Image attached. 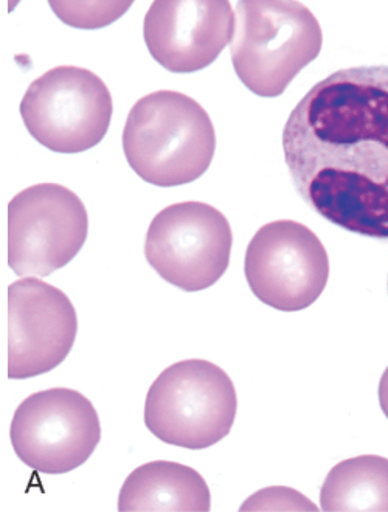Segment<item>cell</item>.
<instances>
[{
    "label": "cell",
    "instance_id": "obj_1",
    "mask_svg": "<svg viewBox=\"0 0 388 512\" xmlns=\"http://www.w3.org/2000/svg\"><path fill=\"white\" fill-rule=\"evenodd\" d=\"M283 151L317 215L388 241V66L337 70L312 87L289 115Z\"/></svg>",
    "mask_w": 388,
    "mask_h": 512
},
{
    "label": "cell",
    "instance_id": "obj_2",
    "mask_svg": "<svg viewBox=\"0 0 388 512\" xmlns=\"http://www.w3.org/2000/svg\"><path fill=\"white\" fill-rule=\"evenodd\" d=\"M123 151L129 167L148 184H191L212 165L215 126L198 101L174 90H157L129 112Z\"/></svg>",
    "mask_w": 388,
    "mask_h": 512
},
{
    "label": "cell",
    "instance_id": "obj_3",
    "mask_svg": "<svg viewBox=\"0 0 388 512\" xmlns=\"http://www.w3.org/2000/svg\"><path fill=\"white\" fill-rule=\"evenodd\" d=\"M323 35L316 16L292 0H243L235 8L233 69L263 98L285 94L298 73L320 55Z\"/></svg>",
    "mask_w": 388,
    "mask_h": 512
},
{
    "label": "cell",
    "instance_id": "obj_4",
    "mask_svg": "<svg viewBox=\"0 0 388 512\" xmlns=\"http://www.w3.org/2000/svg\"><path fill=\"white\" fill-rule=\"evenodd\" d=\"M238 396L229 374L208 360H181L149 387L145 424L163 443L201 450L232 430Z\"/></svg>",
    "mask_w": 388,
    "mask_h": 512
},
{
    "label": "cell",
    "instance_id": "obj_5",
    "mask_svg": "<svg viewBox=\"0 0 388 512\" xmlns=\"http://www.w3.org/2000/svg\"><path fill=\"white\" fill-rule=\"evenodd\" d=\"M114 103L98 75L59 66L36 78L21 101L25 128L36 142L61 154L94 148L111 125Z\"/></svg>",
    "mask_w": 388,
    "mask_h": 512
},
{
    "label": "cell",
    "instance_id": "obj_6",
    "mask_svg": "<svg viewBox=\"0 0 388 512\" xmlns=\"http://www.w3.org/2000/svg\"><path fill=\"white\" fill-rule=\"evenodd\" d=\"M89 215L69 188L38 184L8 204V266L18 277H49L83 249Z\"/></svg>",
    "mask_w": 388,
    "mask_h": 512
},
{
    "label": "cell",
    "instance_id": "obj_7",
    "mask_svg": "<svg viewBox=\"0 0 388 512\" xmlns=\"http://www.w3.org/2000/svg\"><path fill=\"white\" fill-rule=\"evenodd\" d=\"M232 227L212 205L190 201L154 216L145 256L157 274L185 292L212 288L229 269Z\"/></svg>",
    "mask_w": 388,
    "mask_h": 512
},
{
    "label": "cell",
    "instance_id": "obj_8",
    "mask_svg": "<svg viewBox=\"0 0 388 512\" xmlns=\"http://www.w3.org/2000/svg\"><path fill=\"white\" fill-rule=\"evenodd\" d=\"M10 440L28 468L67 474L83 466L100 444V418L94 404L78 391L63 387L39 391L16 409Z\"/></svg>",
    "mask_w": 388,
    "mask_h": 512
},
{
    "label": "cell",
    "instance_id": "obj_9",
    "mask_svg": "<svg viewBox=\"0 0 388 512\" xmlns=\"http://www.w3.org/2000/svg\"><path fill=\"white\" fill-rule=\"evenodd\" d=\"M250 291L277 311L297 312L319 300L330 278V260L316 233L281 219L263 225L246 250Z\"/></svg>",
    "mask_w": 388,
    "mask_h": 512
},
{
    "label": "cell",
    "instance_id": "obj_10",
    "mask_svg": "<svg viewBox=\"0 0 388 512\" xmlns=\"http://www.w3.org/2000/svg\"><path fill=\"white\" fill-rule=\"evenodd\" d=\"M78 315L63 291L35 277L8 286V378L22 381L63 364Z\"/></svg>",
    "mask_w": 388,
    "mask_h": 512
},
{
    "label": "cell",
    "instance_id": "obj_11",
    "mask_svg": "<svg viewBox=\"0 0 388 512\" xmlns=\"http://www.w3.org/2000/svg\"><path fill=\"white\" fill-rule=\"evenodd\" d=\"M235 13L227 0H157L145 16L143 39L154 61L173 73L215 63L232 41Z\"/></svg>",
    "mask_w": 388,
    "mask_h": 512
},
{
    "label": "cell",
    "instance_id": "obj_12",
    "mask_svg": "<svg viewBox=\"0 0 388 512\" xmlns=\"http://www.w3.org/2000/svg\"><path fill=\"white\" fill-rule=\"evenodd\" d=\"M210 489L204 477L176 461H151L132 471L118 495L122 512H208Z\"/></svg>",
    "mask_w": 388,
    "mask_h": 512
},
{
    "label": "cell",
    "instance_id": "obj_13",
    "mask_svg": "<svg viewBox=\"0 0 388 512\" xmlns=\"http://www.w3.org/2000/svg\"><path fill=\"white\" fill-rule=\"evenodd\" d=\"M320 505L325 512H388V460L362 455L340 461L326 475Z\"/></svg>",
    "mask_w": 388,
    "mask_h": 512
},
{
    "label": "cell",
    "instance_id": "obj_14",
    "mask_svg": "<svg viewBox=\"0 0 388 512\" xmlns=\"http://www.w3.org/2000/svg\"><path fill=\"white\" fill-rule=\"evenodd\" d=\"M132 2H50L64 24L75 28H101L112 24L129 10Z\"/></svg>",
    "mask_w": 388,
    "mask_h": 512
},
{
    "label": "cell",
    "instance_id": "obj_15",
    "mask_svg": "<svg viewBox=\"0 0 388 512\" xmlns=\"http://www.w3.org/2000/svg\"><path fill=\"white\" fill-rule=\"evenodd\" d=\"M305 495L285 486H272L257 492L244 502L241 511H317Z\"/></svg>",
    "mask_w": 388,
    "mask_h": 512
},
{
    "label": "cell",
    "instance_id": "obj_16",
    "mask_svg": "<svg viewBox=\"0 0 388 512\" xmlns=\"http://www.w3.org/2000/svg\"><path fill=\"white\" fill-rule=\"evenodd\" d=\"M379 404H381L382 412L388 418V367L379 382Z\"/></svg>",
    "mask_w": 388,
    "mask_h": 512
}]
</instances>
